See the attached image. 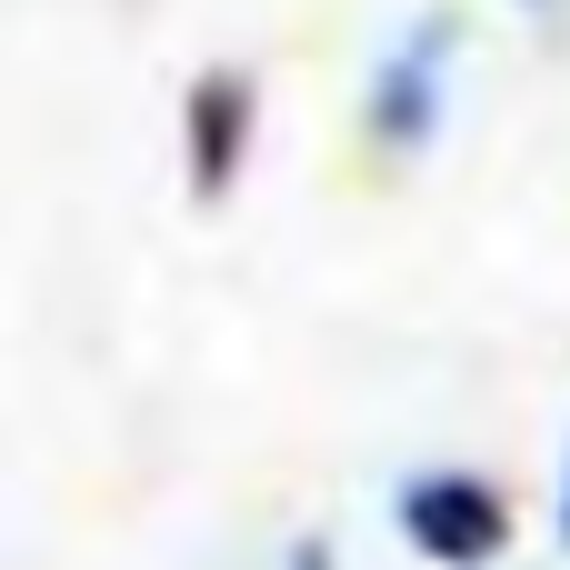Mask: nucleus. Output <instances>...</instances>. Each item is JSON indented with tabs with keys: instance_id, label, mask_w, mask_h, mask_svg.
I'll return each instance as SVG.
<instances>
[{
	"instance_id": "nucleus-1",
	"label": "nucleus",
	"mask_w": 570,
	"mask_h": 570,
	"mask_svg": "<svg viewBox=\"0 0 570 570\" xmlns=\"http://www.w3.org/2000/svg\"><path fill=\"white\" fill-rule=\"evenodd\" d=\"M451 50H461V20L451 10H421L391 50H381V70H371V100H361V130H371V150H391V160H411V150H431V130H441V100H451Z\"/></svg>"
},
{
	"instance_id": "nucleus-2",
	"label": "nucleus",
	"mask_w": 570,
	"mask_h": 570,
	"mask_svg": "<svg viewBox=\"0 0 570 570\" xmlns=\"http://www.w3.org/2000/svg\"><path fill=\"white\" fill-rule=\"evenodd\" d=\"M391 511L431 570H501V551H511V491L481 471H421V481H401Z\"/></svg>"
},
{
	"instance_id": "nucleus-3",
	"label": "nucleus",
	"mask_w": 570,
	"mask_h": 570,
	"mask_svg": "<svg viewBox=\"0 0 570 570\" xmlns=\"http://www.w3.org/2000/svg\"><path fill=\"white\" fill-rule=\"evenodd\" d=\"M250 130H261V80L230 70V60H210L180 90V180H190V200H230L240 190Z\"/></svg>"
},
{
	"instance_id": "nucleus-4",
	"label": "nucleus",
	"mask_w": 570,
	"mask_h": 570,
	"mask_svg": "<svg viewBox=\"0 0 570 570\" xmlns=\"http://www.w3.org/2000/svg\"><path fill=\"white\" fill-rule=\"evenodd\" d=\"M291 570H341V551H331V541H301V551H291Z\"/></svg>"
},
{
	"instance_id": "nucleus-5",
	"label": "nucleus",
	"mask_w": 570,
	"mask_h": 570,
	"mask_svg": "<svg viewBox=\"0 0 570 570\" xmlns=\"http://www.w3.org/2000/svg\"><path fill=\"white\" fill-rule=\"evenodd\" d=\"M561 551H570V461H561Z\"/></svg>"
}]
</instances>
